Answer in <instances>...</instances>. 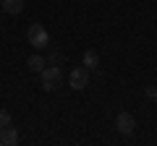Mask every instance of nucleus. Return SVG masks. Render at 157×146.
<instances>
[{"label":"nucleus","instance_id":"10","mask_svg":"<svg viewBox=\"0 0 157 146\" xmlns=\"http://www.w3.org/2000/svg\"><path fill=\"white\" fill-rule=\"evenodd\" d=\"M152 99H155V102H157V91H155V97H152Z\"/></svg>","mask_w":157,"mask_h":146},{"label":"nucleus","instance_id":"3","mask_svg":"<svg viewBox=\"0 0 157 146\" xmlns=\"http://www.w3.org/2000/svg\"><path fill=\"white\" fill-rule=\"evenodd\" d=\"M68 86H71L73 91H81V89H86V86H89V68H86V65H78V68H73V71L68 73Z\"/></svg>","mask_w":157,"mask_h":146},{"label":"nucleus","instance_id":"1","mask_svg":"<svg viewBox=\"0 0 157 146\" xmlns=\"http://www.w3.org/2000/svg\"><path fill=\"white\" fill-rule=\"evenodd\" d=\"M39 76H42V89L45 91H55L63 84V71L58 65H50V63L39 71Z\"/></svg>","mask_w":157,"mask_h":146},{"label":"nucleus","instance_id":"4","mask_svg":"<svg viewBox=\"0 0 157 146\" xmlns=\"http://www.w3.org/2000/svg\"><path fill=\"white\" fill-rule=\"evenodd\" d=\"M115 128H118V133L131 136V133L136 130V120H134V115H131V112H118V118H115Z\"/></svg>","mask_w":157,"mask_h":146},{"label":"nucleus","instance_id":"2","mask_svg":"<svg viewBox=\"0 0 157 146\" xmlns=\"http://www.w3.org/2000/svg\"><path fill=\"white\" fill-rule=\"evenodd\" d=\"M26 42L34 50H45V47L50 45V34H47V29L42 26V24H32V26L26 29Z\"/></svg>","mask_w":157,"mask_h":146},{"label":"nucleus","instance_id":"5","mask_svg":"<svg viewBox=\"0 0 157 146\" xmlns=\"http://www.w3.org/2000/svg\"><path fill=\"white\" fill-rule=\"evenodd\" d=\"M18 144V130L13 125H3L0 128V146H16Z\"/></svg>","mask_w":157,"mask_h":146},{"label":"nucleus","instance_id":"9","mask_svg":"<svg viewBox=\"0 0 157 146\" xmlns=\"http://www.w3.org/2000/svg\"><path fill=\"white\" fill-rule=\"evenodd\" d=\"M3 125H11V112L8 110H0V128Z\"/></svg>","mask_w":157,"mask_h":146},{"label":"nucleus","instance_id":"6","mask_svg":"<svg viewBox=\"0 0 157 146\" xmlns=\"http://www.w3.org/2000/svg\"><path fill=\"white\" fill-rule=\"evenodd\" d=\"M0 11H6L8 16H18L24 11V0H0Z\"/></svg>","mask_w":157,"mask_h":146},{"label":"nucleus","instance_id":"7","mask_svg":"<svg viewBox=\"0 0 157 146\" xmlns=\"http://www.w3.org/2000/svg\"><path fill=\"white\" fill-rule=\"evenodd\" d=\"M45 65H47V57H42V55H29V57H26V68H29L32 73H39Z\"/></svg>","mask_w":157,"mask_h":146},{"label":"nucleus","instance_id":"8","mask_svg":"<svg viewBox=\"0 0 157 146\" xmlns=\"http://www.w3.org/2000/svg\"><path fill=\"white\" fill-rule=\"evenodd\" d=\"M84 65L89 68V71H92V68H97V65H100V55H97L94 50H86L84 52Z\"/></svg>","mask_w":157,"mask_h":146}]
</instances>
